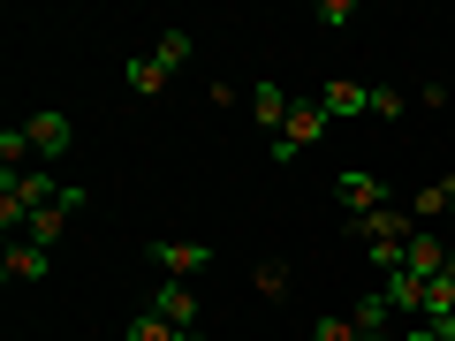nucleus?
<instances>
[{"instance_id":"17","label":"nucleus","mask_w":455,"mask_h":341,"mask_svg":"<svg viewBox=\"0 0 455 341\" xmlns=\"http://www.w3.org/2000/svg\"><path fill=\"white\" fill-rule=\"evenodd\" d=\"M410 107H418L410 91H387V83H372V114H379V122H403Z\"/></svg>"},{"instance_id":"5","label":"nucleus","mask_w":455,"mask_h":341,"mask_svg":"<svg viewBox=\"0 0 455 341\" xmlns=\"http://www.w3.org/2000/svg\"><path fill=\"white\" fill-rule=\"evenodd\" d=\"M403 274H418V281L455 274V250L440 243V227H418V235H410V258H403Z\"/></svg>"},{"instance_id":"15","label":"nucleus","mask_w":455,"mask_h":341,"mask_svg":"<svg viewBox=\"0 0 455 341\" xmlns=\"http://www.w3.org/2000/svg\"><path fill=\"white\" fill-rule=\"evenodd\" d=\"M23 160H38V152H31V130L8 122V130H0V175H23Z\"/></svg>"},{"instance_id":"19","label":"nucleus","mask_w":455,"mask_h":341,"mask_svg":"<svg viewBox=\"0 0 455 341\" xmlns=\"http://www.w3.org/2000/svg\"><path fill=\"white\" fill-rule=\"evenodd\" d=\"M311 341H379V334H357V319H319Z\"/></svg>"},{"instance_id":"3","label":"nucleus","mask_w":455,"mask_h":341,"mask_svg":"<svg viewBox=\"0 0 455 341\" xmlns=\"http://www.w3.org/2000/svg\"><path fill=\"white\" fill-rule=\"evenodd\" d=\"M145 258L160 266V281H197V274L212 266V250H205V243H175V235H160V243H152Z\"/></svg>"},{"instance_id":"2","label":"nucleus","mask_w":455,"mask_h":341,"mask_svg":"<svg viewBox=\"0 0 455 341\" xmlns=\"http://www.w3.org/2000/svg\"><path fill=\"white\" fill-rule=\"evenodd\" d=\"M334 197L349 205V220H364V212L387 205V175H372V167H341V175H334Z\"/></svg>"},{"instance_id":"18","label":"nucleus","mask_w":455,"mask_h":341,"mask_svg":"<svg viewBox=\"0 0 455 341\" xmlns=\"http://www.w3.org/2000/svg\"><path fill=\"white\" fill-rule=\"evenodd\" d=\"M259 296H266V304H281V296H289V266H281V258L259 266Z\"/></svg>"},{"instance_id":"14","label":"nucleus","mask_w":455,"mask_h":341,"mask_svg":"<svg viewBox=\"0 0 455 341\" xmlns=\"http://www.w3.org/2000/svg\"><path fill=\"white\" fill-rule=\"evenodd\" d=\"M130 83H137V99H160L175 76H167V68L152 61V53H130Z\"/></svg>"},{"instance_id":"11","label":"nucleus","mask_w":455,"mask_h":341,"mask_svg":"<svg viewBox=\"0 0 455 341\" xmlns=\"http://www.w3.org/2000/svg\"><path fill=\"white\" fill-rule=\"evenodd\" d=\"M379 296L395 304V319H403V311H418V319H425V281L418 274H387V281H379Z\"/></svg>"},{"instance_id":"8","label":"nucleus","mask_w":455,"mask_h":341,"mask_svg":"<svg viewBox=\"0 0 455 341\" xmlns=\"http://www.w3.org/2000/svg\"><path fill=\"white\" fill-rule=\"evenodd\" d=\"M251 114H259V130H266V145H274V137L289 130V114H296V99L281 91V83H259V91H251Z\"/></svg>"},{"instance_id":"4","label":"nucleus","mask_w":455,"mask_h":341,"mask_svg":"<svg viewBox=\"0 0 455 341\" xmlns=\"http://www.w3.org/2000/svg\"><path fill=\"white\" fill-rule=\"evenodd\" d=\"M23 130H31V152H38V160H61V152L76 145V122H68L61 107H38L31 122H23Z\"/></svg>"},{"instance_id":"6","label":"nucleus","mask_w":455,"mask_h":341,"mask_svg":"<svg viewBox=\"0 0 455 341\" xmlns=\"http://www.w3.org/2000/svg\"><path fill=\"white\" fill-rule=\"evenodd\" d=\"M145 311H160L167 326H182V334H197V289H190V281H160Z\"/></svg>"},{"instance_id":"1","label":"nucleus","mask_w":455,"mask_h":341,"mask_svg":"<svg viewBox=\"0 0 455 341\" xmlns=\"http://www.w3.org/2000/svg\"><path fill=\"white\" fill-rule=\"evenodd\" d=\"M319 137H326V107H319V99H296L289 130H281L274 145H266V160H274V167H289L296 152H304V145H319Z\"/></svg>"},{"instance_id":"9","label":"nucleus","mask_w":455,"mask_h":341,"mask_svg":"<svg viewBox=\"0 0 455 341\" xmlns=\"http://www.w3.org/2000/svg\"><path fill=\"white\" fill-rule=\"evenodd\" d=\"M0 274H8V281H46V274H53V250H38V243H8Z\"/></svg>"},{"instance_id":"12","label":"nucleus","mask_w":455,"mask_h":341,"mask_svg":"<svg viewBox=\"0 0 455 341\" xmlns=\"http://www.w3.org/2000/svg\"><path fill=\"white\" fill-rule=\"evenodd\" d=\"M425 326H455V274L425 281Z\"/></svg>"},{"instance_id":"16","label":"nucleus","mask_w":455,"mask_h":341,"mask_svg":"<svg viewBox=\"0 0 455 341\" xmlns=\"http://www.w3.org/2000/svg\"><path fill=\"white\" fill-rule=\"evenodd\" d=\"M349 319H357V334H379V326L395 319V304H387V296L372 289V296H357V311H349Z\"/></svg>"},{"instance_id":"20","label":"nucleus","mask_w":455,"mask_h":341,"mask_svg":"<svg viewBox=\"0 0 455 341\" xmlns=\"http://www.w3.org/2000/svg\"><path fill=\"white\" fill-rule=\"evenodd\" d=\"M319 23L341 31V23H357V0H319Z\"/></svg>"},{"instance_id":"21","label":"nucleus","mask_w":455,"mask_h":341,"mask_svg":"<svg viewBox=\"0 0 455 341\" xmlns=\"http://www.w3.org/2000/svg\"><path fill=\"white\" fill-rule=\"evenodd\" d=\"M410 341H455V326H410Z\"/></svg>"},{"instance_id":"7","label":"nucleus","mask_w":455,"mask_h":341,"mask_svg":"<svg viewBox=\"0 0 455 341\" xmlns=\"http://www.w3.org/2000/svg\"><path fill=\"white\" fill-rule=\"evenodd\" d=\"M319 107L326 122H357V114H372V83H319Z\"/></svg>"},{"instance_id":"13","label":"nucleus","mask_w":455,"mask_h":341,"mask_svg":"<svg viewBox=\"0 0 455 341\" xmlns=\"http://www.w3.org/2000/svg\"><path fill=\"white\" fill-rule=\"evenodd\" d=\"M122 341H205V334H182V326H167L160 311H137V319H130V334H122Z\"/></svg>"},{"instance_id":"10","label":"nucleus","mask_w":455,"mask_h":341,"mask_svg":"<svg viewBox=\"0 0 455 341\" xmlns=\"http://www.w3.org/2000/svg\"><path fill=\"white\" fill-rule=\"evenodd\" d=\"M145 53H152V61H160V68H167V76H182V68L197 61V38H190V31H160V38H152Z\"/></svg>"}]
</instances>
